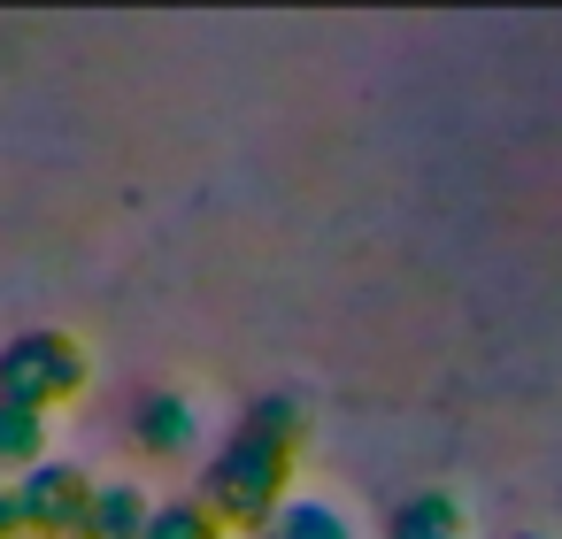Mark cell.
Listing matches in <instances>:
<instances>
[{
    "label": "cell",
    "mask_w": 562,
    "mask_h": 539,
    "mask_svg": "<svg viewBox=\"0 0 562 539\" xmlns=\"http://www.w3.org/2000/svg\"><path fill=\"white\" fill-rule=\"evenodd\" d=\"M239 424L262 431V439H278V447H308V401L301 393H255Z\"/></svg>",
    "instance_id": "ba28073f"
},
{
    "label": "cell",
    "mask_w": 562,
    "mask_h": 539,
    "mask_svg": "<svg viewBox=\"0 0 562 539\" xmlns=\"http://www.w3.org/2000/svg\"><path fill=\"white\" fill-rule=\"evenodd\" d=\"M293 462H301V447H278V439H262V431L239 424V431L209 454V470H201V501L224 516V531L262 539V531L278 524V508L293 501Z\"/></svg>",
    "instance_id": "6da1fadb"
},
{
    "label": "cell",
    "mask_w": 562,
    "mask_h": 539,
    "mask_svg": "<svg viewBox=\"0 0 562 539\" xmlns=\"http://www.w3.org/2000/svg\"><path fill=\"white\" fill-rule=\"evenodd\" d=\"M0 539H24V516H16V478H0Z\"/></svg>",
    "instance_id": "8fae6325"
},
{
    "label": "cell",
    "mask_w": 562,
    "mask_h": 539,
    "mask_svg": "<svg viewBox=\"0 0 562 539\" xmlns=\"http://www.w3.org/2000/svg\"><path fill=\"white\" fill-rule=\"evenodd\" d=\"M385 539H470V508H462L447 485H416V493L393 501Z\"/></svg>",
    "instance_id": "5b68a950"
},
{
    "label": "cell",
    "mask_w": 562,
    "mask_h": 539,
    "mask_svg": "<svg viewBox=\"0 0 562 539\" xmlns=\"http://www.w3.org/2000/svg\"><path fill=\"white\" fill-rule=\"evenodd\" d=\"M508 539H547V531H508Z\"/></svg>",
    "instance_id": "7c38bea8"
},
{
    "label": "cell",
    "mask_w": 562,
    "mask_h": 539,
    "mask_svg": "<svg viewBox=\"0 0 562 539\" xmlns=\"http://www.w3.org/2000/svg\"><path fill=\"white\" fill-rule=\"evenodd\" d=\"M47 439H55V416L47 408H16L0 401V478H24L47 462Z\"/></svg>",
    "instance_id": "52a82bcc"
},
{
    "label": "cell",
    "mask_w": 562,
    "mask_h": 539,
    "mask_svg": "<svg viewBox=\"0 0 562 539\" xmlns=\"http://www.w3.org/2000/svg\"><path fill=\"white\" fill-rule=\"evenodd\" d=\"M147 524H155V501L132 478H109L86 508V539H147Z\"/></svg>",
    "instance_id": "8992f818"
},
{
    "label": "cell",
    "mask_w": 562,
    "mask_h": 539,
    "mask_svg": "<svg viewBox=\"0 0 562 539\" xmlns=\"http://www.w3.org/2000/svg\"><path fill=\"white\" fill-rule=\"evenodd\" d=\"M147 539H232V531H224V516H216L201 493H186V501H155Z\"/></svg>",
    "instance_id": "30bf717a"
},
{
    "label": "cell",
    "mask_w": 562,
    "mask_h": 539,
    "mask_svg": "<svg viewBox=\"0 0 562 539\" xmlns=\"http://www.w3.org/2000/svg\"><path fill=\"white\" fill-rule=\"evenodd\" d=\"M101 478L70 454H47L40 470L16 478V516H24V539H86V508H93Z\"/></svg>",
    "instance_id": "3957f363"
},
{
    "label": "cell",
    "mask_w": 562,
    "mask_h": 539,
    "mask_svg": "<svg viewBox=\"0 0 562 539\" xmlns=\"http://www.w3.org/2000/svg\"><path fill=\"white\" fill-rule=\"evenodd\" d=\"M86 385H93V355L63 324H32V332H16L9 347H0V401H16V408H47L55 416Z\"/></svg>",
    "instance_id": "7a4b0ae2"
},
{
    "label": "cell",
    "mask_w": 562,
    "mask_h": 539,
    "mask_svg": "<svg viewBox=\"0 0 562 539\" xmlns=\"http://www.w3.org/2000/svg\"><path fill=\"white\" fill-rule=\"evenodd\" d=\"M262 539H355V524H347L331 501H316V493H293Z\"/></svg>",
    "instance_id": "9c48e42d"
},
{
    "label": "cell",
    "mask_w": 562,
    "mask_h": 539,
    "mask_svg": "<svg viewBox=\"0 0 562 539\" xmlns=\"http://www.w3.org/2000/svg\"><path fill=\"white\" fill-rule=\"evenodd\" d=\"M132 447H139L147 462H186V454L201 447V408H193V393L147 385V393L132 401Z\"/></svg>",
    "instance_id": "277c9868"
}]
</instances>
